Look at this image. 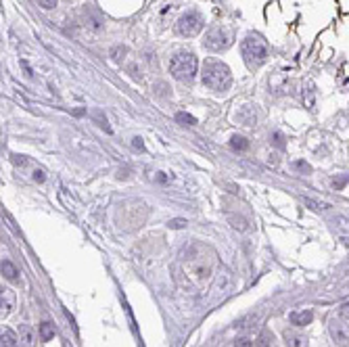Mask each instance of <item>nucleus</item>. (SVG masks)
<instances>
[{"label":"nucleus","mask_w":349,"mask_h":347,"mask_svg":"<svg viewBox=\"0 0 349 347\" xmlns=\"http://www.w3.org/2000/svg\"><path fill=\"white\" fill-rule=\"evenodd\" d=\"M201 80H203V86H207L209 90L226 92L232 86V73H230V67L226 65V63H222L218 59H209L203 65Z\"/></svg>","instance_id":"f257e3e1"},{"label":"nucleus","mask_w":349,"mask_h":347,"mask_svg":"<svg viewBox=\"0 0 349 347\" xmlns=\"http://www.w3.org/2000/svg\"><path fill=\"white\" fill-rule=\"evenodd\" d=\"M196 69H199V61L190 51H178L170 57V73L182 84H192Z\"/></svg>","instance_id":"f03ea898"},{"label":"nucleus","mask_w":349,"mask_h":347,"mask_svg":"<svg viewBox=\"0 0 349 347\" xmlns=\"http://www.w3.org/2000/svg\"><path fill=\"white\" fill-rule=\"evenodd\" d=\"M240 53H242V61L249 69H257L262 67L264 63L268 61L270 49H268V42L260 36V34H249L240 44Z\"/></svg>","instance_id":"7ed1b4c3"},{"label":"nucleus","mask_w":349,"mask_h":347,"mask_svg":"<svg viewBox=\"0 0 349 347\" xmlns=\"http://www.w3.org/2000/svg\"><path fill=\"white\" fill-rule=\"evenodd\" d=\"M205 27V19L201 13L196 11H188L176 21V34L184 36V38H192L196 34H201V29Z\"/></svg>","instance_id":"20e7f679"},{"label":"nucleus","mask_w":349,"mask_h":347,"mask_svg":"<svg viewBox=\"0 0 349 347\" xmlns=\"http://www.w3.org/2000/svg\"><path fill=\"white\" fill-rule=\"evenodd\" d=\"M230 42H232V34L226 27H222V25L211 27L205 34V38H203V46L207 51H211V53L226 51L230 46Z\"/></svg>","instance_id":"39448f33"},{"label":"nucleus","mask_w":349,"mask_h":347,"mask_svg":"<svg viewBox=\"0 0 349 347\" xmlns=\"http://www.w3.org/2000/svg\"><path fill=\"white\" fill-rule=\"evenodd\" d=\"M328 333H330L332 341H335L337 345L349 347V324H345V322L339 320V318H332V320L328 322Z\"/></svg>","instance_id":"423d86ee"},{"label":"nucleus","mask_w":349,"mask_h":347,"mask_svg":"<svg viewBox=\"0 0 349 347\" xmlns=\"http://www.w3.org/2000/svg\"><path fill=\"white\" fill-rule=\"evenodd\" d=\"M282 339H284V345L286 347H308V337L297 333V330H289L286 328L282 333Z\"/></svg>","instance_id":"0eeeda50"},{"label":"nucleus","mask_w":349,"mask_h":347,"mask_svg":"<svg viewBox=\"0 0 349 347\" xmlns=\"http://www.w3.org/2000/svg\"><path fill=\"white\" fill-rule=\"evenodd\" d=\"M15 301H17V299H15V293L11 289H3V295H0V316L7 318L15 308Z\"/></svg>","instance_id":"6e6552de"},{"label":"nucleus","mask_w":349,"mask_h":347,"mask_svg":"<svg viewBox=\"0 0 349 347\" xmlns=\"http://www.w3.org/2000/svg\"><path fill=\"white\" fill-rule=\"evenodd\" d=\"M289 320L295 326H306V324H310L314 320V312L312 310H295V312H291Z\"/></svg>","instance_id":"1a4fd4ad"},{"label":"nucleus","mask_w":349,"mask_h":347,"mask_svg":"<svg viewBox=\"0 0 349 347\" xmlns=\"http://www.w3.org/2000/svg\"><path fill=\"white\" fill-rule=\"evenodd\" d=\"M36 330L29 326V324H21L19 326V341H21V347H34L36 345Z\"/></svg>","instance_id":"9d476101"},{"label":"nucleus","mask_w":349,"mask_h":347,"mask_svg":"<svg viewBox=\"0 0 349 347\" xmlns=\"http://www.w3.org/2000/svg\"><path fill=\"white\" fill-rule=\"evenodd\" d=\"M19 337L13 333L11 328H3V335H0V347H19Z\"/></svg>","instance_id":"9b49d317"},{"label":"nucleus","mask_w":349,"mask_h":347,"mask_svg":"<svg viewBox=\"0 0 349 347\" xmlns=\"http://www.w3.org/2000/svg\"><path fill=\"white\" fill-rule=\"evenodd\" d=\"M303 103L308 105V109H314L316 105V90H314V84H306L303 86Z\"/></svg>","instance_id":"f8f14e48"},{"label":"nucleus","mask_w":349,"mask_h":347,"mask_svg":"<svg viewBox=\"0 0 349 347\" xmlns=\"http://www.w3.org/2000/svg\"><path fill=\"white\" fill-rule=\"evenodd\" d=\"M0 268H3V276H5V278L13 280V282L19 278V276H17V274H19V272H17V268L13 266V262H11V259H3V266H0Z\"/></svg>","instance_id":"ddd939ff"},{"label":"nucleus","mask_w":349,"mask_h":347,"mask_svg":"<svg viewBox=\"0 0 349 347\" xmlns=\"http://www.w3.org/2000/svg\"><path fill=\"white\" fill-rule=\"evenodd\" d=\"M272 345H274V335H272L268 328H264L255 341V347H272Z\"/></svg>","instance_id":"4468645a"},{"label":"nucleus","mask_w":349,"mask_h":347,"mask_svg":"<svg viewBox=\"0 0 349 347\" xmlns=\"http://www.w3.org/2000/svg\"><path fill=\"white\" fill-rule=\"evenodd\" d=\"M53 337H55V324L42 322V324H40V339H42V341H51Z\"/></svg>","instance_id":"2eb2a0df"},{"label":"nucleus","mask_w":349,"mask_h":347,"mask_svg":"<svg viewBox=\"0 0 349 347\" xmlns=\"http://www.w3.org/2000/svg\"><path fill=\"white\" fill-rule=\"evenodd\" d=\"M230 145H232V149H236V151H247V147H249L247 138H245V136H238V134H234V136H232Z\"/></svg>","instance_id":"dca6fc26"},{"label":"nucleus","mask_w":349,"mask_h":347,"mask_svg":"<svg viewBox=\"0 0 349 347\" xmlns=\"http://www.w3.org/2000/svg\"><path fill=\"white\" fill-rule=\"evenodd\" d=\"M303 201H306L308 205H312V207H314L316 211H324V209L330 207L328 203H324V201H316V199H312V197H303Z\"/></svg>","instance_id":"f3484780"},{"label":"nucleus","mask_w":349,"mask_h":347,"mask_svg":"<svg viewBox=\"0 0 349 347\" xmlns=\"http://www.w3.org/2000/svg\"><path fill=\"white\" fill-rule=\"evenodd\" d=\"M270 140H272V145L278 147V149H284V147H286V143H284V134H282V132L270 134Z\"/></svg>","instance_id":"a211bd4d"},{"label":"nucleus","mask_w":349,"mask_h":347,"mask_svg":"<svg viewBox=\"0 0 349 347\" xmlns=\"http://www.w3.org/2000/svg\"><path fill=\"white\" fill-rule=\"evenodd\" d=\"M124 55H126V46L117 44V46H113V49H111V59L113 61H121V59H124Z\"/></svg>","instance_id":"6ab92c4d"},{"label":"nucleus","mask_w":349,"mask_h":347,"mask_svg":"<svg viewBox=\"0 0 349 347\" xmlns=\"http://www.w3.org/2000/svg\"><path fill=\"white\" fill-rule=\"evenodd\" d=\"M176 121H180L182 125H194L196 119L192 115H186V113H176Z\"/></svg>","instance_id":"aec40b11"},{"label":"nucleus","mask_w":349,"mask_h":347,"mask_svg":"<svg viewBox=\"0 0 349 347\" xmlns=\"http://www.w3.org/2000/svg\"><path fill=\"white\" fill-rule=\"evenodd\" d=\"M293 169L295 171H301V174H310L312 171L310 163H306V161H293Z\"/></svg>","instance_id":"412c9836"},{"label":"nucleus","mask_w":349,"mask_h":347,"mask_svg":"<svg viewBox=\"0 0 349 347\" xmlns=\"http://www.w3.org/2000/svg\"><path fill=\"white\" fill-rule=\"evenodd\" d=\"M38 5H40L42 9L51 11V9H55V7H57V0H38Z\"/></svg>","instance_id":"4be33fe9"},{"label":"nucleus","mask_w":349,"mask_h":347,"mask_svg":"<svg viewBox=\"0 0 349 347\" xmlns=\"http://www.w3.org/2000/svg\"><path fill=\"white\" fill-rule=\"evenodd\" d=\"M339 314H341V318H343V320H349V301H345V303L341 306Z\"/></svg>","instance_id":"5701e85b"},{"label":"nucleus","mask_w":349,"mask_h":347,"mask_svg":"<svg viewBox=\"0 0 349 347\" xmlns=\"http://www.w3.org/2000/svg\"><path fill=\"white\" fill-rule=\"evenodd\" d=\"M34 180L36 182H44V180H46V174H44V169H34Z\"/></svg>","instance_id":"b1692460"},{"label":"nucleus","mask_w":349,"mask_h":347,"mask_svg":"<svg viewBox=\"0 0 349 347\" xmlns=\"http://www.w3.org/2000/svg\"><path fill=\"white\" fill-rule=\"evenodd\" d=\"M232 347H253V343L249 339H238V341H234Z\"/></svg>","instance_id":"393cba45"},{"label":"nucleus","mask_w":349,"mask_h":347,"mask_svg":"<svg viewBox=\"0 0 349 347\" xmlns=\"http://www.w3.org/2000/svg\"><path fill=\"white\" fill-rule=\"evenodd\" d=\"M134 149H140V151L144 149V147H142V138H138V136L134 138Z\"/></svg>","instance_id":"a878e982"},{"label":"nucleus","mask_w":349,"mask_h":347,"mask_svg":"<svg viewBox=\"0 0 349 347\" xmlns=\"http://www.w3.org/2000/svg\"><path fill=\"white\" fill-rule=\"evenodd\" d=\"M170 226H174V228H182L184 224H182V220H174V222H170Z\"/></svg>","instance_id":"bb28decb"}]
</instances>
